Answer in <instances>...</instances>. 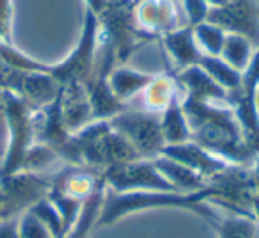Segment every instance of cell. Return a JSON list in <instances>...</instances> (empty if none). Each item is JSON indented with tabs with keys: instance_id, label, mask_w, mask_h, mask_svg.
Here are the masks:
<instances>
[{
	"instance_id": "7c38bea8",
	"label": "cell",
	"mask_w": 259,
	"mask_h": 238,
	"mask_svg": "<svg viewBox=\"0 0 259 238\" xmlns=\"http://www.w3.org/2000/svg\"><path fill=\"white\" fill-rule=\"evenodd\" d=\"M158 41L163 45V50L169 57L174 73L190 68V66H197L204 55L195 41L192 25L178 27V29L163 34Z\"/></svg>"
},
{
	"instance_id": "3957f363",
	"label": "cell",
	"mask_w": 259,
	"mask_h": 238,
	"mask_svg": "<svg viewBox=\"0 0 259 238\" xmlns=\"http://www.w3.org/2000/svg\"><path fill=\"white\" fill-rule=\"evenodd\" d=\"M98 45H100L98 18L85 9L78 43L69 52V55L64 61L48 66V75L57 80L61 86H69V84H83L85 86L93 75Z\"/></svg>"
},
{
	"instance_id": "ffe728a7",
	"label": "cell",
	"mask_w": 259,
	"mask_h": 238,
	"mask_svg": "<svg viewBox=\"0 0 259 238\" xmlns=\"http://www.w3.org/2000/svg\"><path fill=\"white\" fill-rule=\"evenodd\" d=\"M255 50L257 48H254V45L247 37L238 36V34H226L219 57L224 59L229 66H233L236 71L243 73Z\"/></svg>"
},
{
	"instance_id": "d6986e66",
	"label": "cell",
	"mask_w": 259,
	"mask_h": 238,
	"mask_svg": "<svg viewBox=\"0 0 259 238\" xmlns=\"http://www.w3.org/2000/svg\"><path fill=\"white\" fill-rule=\"evenodd\" d=\"M103 194H105V181H101L94 188L93 194L85 199L78 220H76L75 226L71 227V231L64 238H91V231H93L94 224H96L98 212H100L101 201H103Z\"/></svg>"
},
{
	"instance_id": "9c48e42d",
	"label": "cell",
	"mask_w": 259,
	"mask_h": 238,
	"mask_svg": "<svg viewBox=\"0 0 259 238\" xmlns=\"http://www.w3.org/2000/svg\"><path fill=\"white\" fill-rule=\"evenodd\" d=\"M162 155L169 156V158L190 167L192 171L201 174L206 181L215 180L219 174H222L224 171H227L231 167L229 162H226V160L220 158V156L213 155L208 149L201 148V146L192 141L183 142V144L165 146Z\"/></svg>"
},
{
	"instance_id": "83f0119b",
	"label": "cell",
	"mask_w": 259,
	"mask_h": 238,
	"mask_svg": "<svg viewBox=\"0 0 259 238\" xmlns=\"http://www.w3.org/2000/svg\"><path fill=\"white\" fill-rule=\"evenodd\" d=\"M83 2H85V9L93 13L94 16L100 15V11L105 8V4H107V0H83Z\"/></svg>"
},
{
	"instance_id": "2e32d148",
	"label": "cell",
	"mask_w": 259,
	"mask_h": 238,
	"mask_svg": "<svg viewBox=\"0 0 259 238\" xmlns=\"http://www.w3.org/2000/svg\"><path fill=\"white\" fill-rule=\"evenodd\" d=\"M155 166L160 173L163 174L167 181L172 185L174 190L178 192H195L204 188L209 181H206L201 174H197L195 171H192L190 167L183 166V164L176 162V160L169 158V156H156Z\"/></svg>"
},
{
	"instance_id": "6da1fadb",
	"label": "cell",
	"mask_w": 259,
	"mask_h": 238,
	"mask_svg": "<svg viewBox=\"0 0 259 238\" xmlns=\"http://www.w3.org/2000/svg\"><path fill=\"white\" fill-rule=\"evenodd\" d=\"M190 125V141L220 156L231 166L252 167L255 151L245 141L243 130L229 103H206L181 98Z\"/></svg>"
},
{
	"instance_id": "4fadbf2b",
	"label": "cell",
	"mask_w": 259,
	"mask_h": 238,
	"mask_svg": "<svg viewBox=\"0 0 259 238\" xmlns=\"http://www.w3.org/2000/svg\"><path fill=\"white\" fill-rule=\"evenodd\" d=\"M59 103H61L62 121H64L66 128L71 134L82 130L83 127H87V125L94 121L93 112H91L89 98H87V91L83 84L62 86Z\"/></svg>"
},
{
	"instance_id": "4dcf8cb0",
	"label": "cell",
	"mask_w": 259,
	"mask_h": 238,
	"mask_svg": "<svg viewBox=\"0 0 259 238\" xmlns=\"http://www.w3.org/2000/svg\"><path fill=\"white\" fill-rule=\"evenodd\" d=\"M254 105H255V112H257V119H259V86H257L255 94H254Z\"/></svg>"
},
{
	"instance_id": "d4e9b609",
	"label": "cell",
	"mask_w": 259,
	"mask_h": 238,
	"mask_svg": "<svg viewBox=\"0 0 259 238\" xmlns=\"http://www.w3.org/2000/svg\"><path fill=\"white\" fill-rule=\"evenodd\" d=\"M180 2L188 25L195 27L199 23L206 22V16H208L209 11V6L206 0H180Z\"/></svg>"
},
{
	"instance_id": "7402d4cb",
	"label": "cell",
	"mask_w": 259,
	"mask_h": 238,
	"mask_svg": "<svg viewBox=\"0 0 259 238\" xmlns=\"http://www.w3.org/2000/svg\"><path fill=\"white\" fill-rule=\"evenodd\" d=\"M226 30L211 22H202L194 27V36L199 48L204 55H220L224 39H226Z\"/></svg>"
},
{
	"instance_id": "5b68a950",
	"label": "cell",
	"mask_w": 259,
	"mask_h": 238,
	"mask_svg": "<svg viewBox=\"0 0 259 238\" xmlns=\"http://www.w3.org/2000/svg\"><path fill=\"white\" fill-rule=\"evenodd\" d=\"M50 190V174L18 171L0 176V203L2 219H16L23 212L47 197Z\"/></svg>"
},
{
	"instance_id": "4316f807",
	"label": "cell",
	"mask_w": 259,
	"mask_h": 238,
	"mask_svg": "<svg viewBox=\"0 0 259 238\" xmlns=\"http://www.w3.org/2000/svg\"><path fill=\"white\" fill-rule=\"evenodd\" d=\"M0 238H22L18 231V217L0 220Z\"/></svg>"
},
{
	"instance_id": "44dd1931",
	"label": "cell",
	"mask_w": 259,
	"mask_h": 238,
	"mask_svg": "<svg viewBox=\"0 0 259 238\" xmlns=\"http://www.w3.org/2000/svg\"><path fill=\"white\" fill-rule=\"evenodd\" d=\"M202 69L219 84L222 89L227 93H233L241 86V73L236 71L233 66L227 64L224 59L219 55H202L201 62H199Z\"/></svg>"
},
{
	"instance_id": "5bb4252c",
	"label": "cell",
	"mask_w": 259,
	"mask_h": 238,
	"mask_svg": "<svg viewBox=\"0 0 259 238\" xmlns=\"http://www.w3.org/2000/svg\"><path fill=\"white\" fill-rule=\"evenodd\" d=\"M153 76H155L153 73L139 71L130 68L128 64H117L108 75V86L119 101L128 105L130 100H134L137 94H142Z\"/></svg>"
},
{
	"instance_id": "484cf974",
	"label": "cell",
	"mask_w": 259,
	"mask_h": 238,
	"mask_svg": "<svg viewBox=\"0 0 259 238\" xmlns=\"http://www.w3.org/2000/svg\"><path fill=\"white\" fill-rule=\"evenodd\" d=\"M13 0H0V43H11Z\"/></svg>"
},
{
	"instance_id": "e0dca14e",
	"label": "cell",
	"mask_w": 259,
	"mask_h": 238,
	"mask_svg": "<svg viewBox=\"0 0 259 238\" xmlns=\"http://www.w3.org/2000/svg\"><path fill=\"white\" fill-rule=\"evenodd\" d=\"M180 93V86L172 75H155L149 86L142 91V100H144L142 110L160 114Z\"/></svg>"
},
{
	"instance_id": "9a60e30c",
	"label": "cell",
	"mask_w": 259,
	"mask_h": 238,
	"mask_svg": "<svg viewBox=\"0 0 259 238\" xmlns=\"http://www.w3.org/2000/svg\"><path fill=\"white\" fill-rule=\"evenodd\" d=\"M158 117L165 146L183 144L190 141V125L181 105V93L160 112Z\"/></svg>"
},
{
	"instance_id": "1f68e13d",
	"label": "cell",
	"mask_w": 259,
	"mask_h": 238,
	"mask_svg": "<svg viewBox=\"0 0 259 238\" xmlns=\"http://www.w3.org/2000/svg\"><path fill=\"white\" fill-rule=\"evenodd\" d=\"M0 220H2V203H0Z\"/></svg>"
},
{
	"instance_id": "cb8c5ba5",
	"label": "cell",
	"mask_w": 259,
	"mask_h": 238,
	"mask_svg": "<svg viewBox=\"0 0 259 238\" xmlns=\"http://www.w3.org/2000/svg\"><path fill=\"white\" fill-rule=\"evenodd\" d=\"M18 231L22 238H54L47 226L29 210L18 217Z\"/></svg>"
},
{
	"instance_id": "ac0fdd59",
	"label": "cell",
	"mask_w": 259,
	"mask_h": 238,
	"mask_svg": "<svg viewBox=\"0 0 259 238\" xmlns=\"http://www.w3.org/2000/svg\"><path fill=\"white\" fill-rule=\"evenodd\" d=\"M209 227L215 231L217 238H255L259 233V222L254 217L238 213H231L227 217L219 215Z\"/></svg>"
},
{
	"instance_id": "f546056e",
	"label": "cell",
	"mask_w": 259,
	"mask_h": 238,
	"mask_svg": "<svg viewBox=\"0 0 259 238\" xmlns=\"http://www.w3.org/2000/svg\"><path fill=\"white\" fill-rule=\"evenodd\" d=\"M206 2H208L209 9H211V8H220V6H226L229 0H206Z\"/></svg>"
},
{
	"instance_id": "7a4b0ae2",
	"label": "cell",
	"mask_w": 259,
	"mask_h": 238,
	"mask_svg": "<svg viewBox=\"0 0 259 238\" xmlns=\"http://www.w3.org/2000/svg\"><path fill=\"white\" fill-rule=\"evenodd\" d=\"M6 114H8V146L0 160V176L22 171L23 158L30 146L36 142L34 137V108H30L22 98L4 91Z\"/></svg>"
},
{
	"instance_id": "603a6c76",
	"label": "cell",
	"mask_w": 259,
	"mask_h": 238,
	"mask_svg": "<svg viewBox=\"0 0 259 238\" xmlns=\"http://www.w3.org/2000/svg\"><path fill=\"white\" fill-rule=\"evenodd\" d=\"M29 212H32L41 222L47 226V229L52 233L54 238H64L66 231H64V222H62V217L59 215L57 208L54 206V203L48 197H43L32 205L29 208Z\"/></svg>"
},
{
	"instance_id": "30bf717a",
	"label": "cell",
	"mask_w": 259,
	"mask_h": 238,
	"mask_svg": "<svg viewBox=\"0 0 259 238\" xmlns=\"http://www.w3.org/2000/svg\"><path fill=\"white\" fill-rule=\"evenodd\" d=\"M176 78L181 98L206 103H229V93L219 86L201 66H190L181 71L170 73Z\"/></svg>"
},
{
	"instance_id": "8992f818",
	"label": "cell",
	"mask_w": 259,
	"mask_h": 238,
	"mask_svg": "<svg viewBox=\"0 0 259 238\" xmlns=\"http://www.w3.org/2000/svg\"><path fill=\"white\" fill-rule=\"evenodd\" d=\"M105 187L117 194L124 192H178L156 169L153 160L137 158L114 166L103 173Z\"/></svg>"
},
{
	"instance_id": "52a82bcc",
	"label": "cell",
	"mask_w": 259,
	"mask_h": 238,
	"mask_svg": "<svg viewBox=\"0 0 259 238\" xmlns=\"http://www.w3.org/2000/svg\"><path fill=\"white\" fill-rule=\"evenodd\" d=\"M206 20L227 34L243 36L259 48V18H257V2L255 0H229L226 6L211 8Z\"/></svg>"
},
{
	"instance_id": "277c9868",
	"label": "cell",
	"mask_w": 259,
	"mask_h": 238,
	"mask_svg": "<svg viewBox=\"0 0 259 238\" xmlns=\"http://www.w3.org/2000/svg\"><path fill=\"white\" fill-rule=\"evenodd\" d=\"M110 127L121 134L141 158L155 160L165 148L158 114L148 110H135L128 107L121 114L108 119Z\"/></svg>"
},
{
	"instance_id": "f1b7e54d",
	"label": "cell",
	"mask_w": 259,
	"mask_h": 238,
	"mask_svg": "<svg viewBox=\"0 0 259 238\" xmlns=\"http://www.w3.org/2000/svg\"><path fill=\"white\" fill-rule=\"evenodd\" d=\"M250 212H252V217H254V219L259 222V183H257V188H255L254 197H252Z\"/></svg>"
},
{
	"instance_id": "8fae6325",
	"label": "cell",
	"mask_w": 259,
	"mask_h": 238,
	"mask_svg": "<svg viewBox=\"0 0 259 238\" xmlns=\"http://www.w3.org/2000/svg\"><path fill=\"white\" fill-rule=\"evenodd\" d=\"M62 86L55 78H52L48 73H23L20 71L15 84L9 89V93L22 98L30 108L37 110L47 105L54 103L61 94Z\"/></svg>"
},
{
	"instance_id": "836d02e7",
	"label": "cell",
	"mask_w": 259,
	"mask_h": 238,
	"mask_svg": "<svg viewBox=\"0 0 259 238\" xmlns=\"http://www.w3.org/2000/svg\"><path fill=\"white\" fill-rule=\"evenodd\" d=\"M135 2H139V0H135ZM174 2H180V0H174Z\"/></svg>"
},
{
	"instance_id": "ba28073f",
	"label": "cell",
	"mask_w": 259,
	"mask_h": 238,
	"mask_svg": "<svg viewBox=\"0 0 259 238\" xmlns=\"http://www.w3.org/2000/svg\"><path fill=\"white\" fill-rule=\"evenodd\" d=\"M135 18L144 32L160 39L163 34L187 25L181 22L178 2L174 0H139L135 4Z\"/></svg>"
},
{
	"instance_id": "d6a6232c",
	"label": "cell",
	"mask_w": 259,
	"mask_h": 238,
	"mask_svg": "<svg viewBox=\"0 0 259 238\" xmlns=\"http://www.w3.org/2000/svg\"><path fill=\"white\" fill-rule=\"evenodd\" d=\"M257 18H259V4H257Z\"/></svg>"
}]
</instances>
